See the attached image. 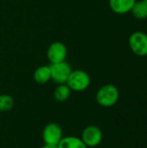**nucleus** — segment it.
I'll return each mask as SVG.
<instances>
[{"label":"nucleus","instance_id":"nucleus-15","mask_svg":"<svg viewBox=\"0 0 147 148\" xmlns=\"http://www.w3.org/2000/svg\"><path fill=\"white\" fill-rule=\"evenodd\" d=\"M142 1H143V3L147 6V0H142Z\"/></svg>","mask_w":147,"mask_h":148},{"label":"nucleus","instance_id":"nucleus-14","mask_svg":"<svg viewBox=\"0 0 147 148\" xmlns=\"http://www.w3.org/2000/svg\"><path fill=\"white\" fill-rule=\"evenodd\" d=\"M41 148H58L57 145H52V144H45Z\"/></svg>","mask_w":147,"mask_h":148},{"label":"nucleus","instance_id":"nucleus-10","mask_svg":"<svg viewBox=\"0 0 147 148\" xmlns=\"http://www.w3.org/2000/svg\"><path fill=\"white\" fill-rule=\"evenodd\" d=\"M33 78L38 84H45L51 80V72L49 65H42L38 67L33 75Z\"/></svg>","mask_w":147,"mask_h":148},{"label":"nucleus","instance_id":"nucleus-3","mask_svg":"<svg viewBox=\"0 0 147 148\" xmlns=\"http://www.w3.org/2000/svg\"><path fill=\"white\" fill-rule=\"evenodd\" d=\"M131 50L138 56H147V34L142 31L132 33L128 39Z\"/></svg>","mask_w":147,"mask_h":148},{"label":"nucleus","instance_id":"nucleus-7","mask_svg":"<svg viewBox=\"0 0 147 148\" xmlns=\"http://www.w3.org/2000/svg\"><path fill=\"white\" fill-rule=\"evenodd\" d=\"M42 136L45 144L58 145V143L63 138V131L58 124L52 122L44 127Z\"/></svg>","mask_w":147,"mask_h":148},{"label":"nucleus","instance_id":"nucleus-9","mask_svg":"<svg viewBox=\"0 0 147 148\" xmlns=\"http://www.w3.org/2000/svg\"><path fill=\"white\" fill-rule=\"evenodd\" d=\"M57 147L58 148H88L81 138L74 135L63 136Z\"/></svg>","mask_w":147,"mask_h":148},{"label":"nucleus","instance_id":"nucleus-13","mask_svg":"<svg viewBox=\"0 0 147 148\" xmlns=\"http://www.w3.org/2000/svg\"><path fill=\"white\" fill-rule=\"evenodd\" d=\"M14 99L6 94L0 95V111L7 112L13 108L14 107Z\"/></svg>","mask_w":147,"mask_h":148},{"label":"nucleus","instance_id":"nucleus-4","mask_svg":"<svg viewBox=\"0 0 147 148\" xmlns=\"http://www.w3.org/2000/svg\"><path fill=\"white\" fill-rule=\"evenodd\" d=\"M81 139L88 147H96L102 141L103 133L99 127L89 125L83 129Z\"/></svg>","mask_w":147,"mask_h":148},{"label":"nucleus","instance_id":"nucleus-5","mask_svg":"<svg viewBox=\"0 0 147 148\" xmlns=\"http://www.w3.org/2000/svg\"><path fill=\"white\" fill-rule=\"evenodd\" d=\"M51 80L56 84H65L72 72V67L66 61L50 64Z\"/></svg>","mask_w":147,"mask_h":148},{"label":"nucleus","instance_id":"nucleus-2","mask_svg":"<svg viewBox=\"0 0 147 148\" xmlns=\"http://www.w3.org/2000/svg\"><path fill=\"white\" fill-rule=\"evenodd\" d=\"M91 83V78L89 75L81 69L72 70L66 84L71 89V91L82 92L88 88Z\"/></svg>","mask_w":147,"mask_h":148},{"label":"nucleus","instance_id":"nucleus-12","mask_svg":"<svg viewBox=\"0 0 147 148\" xmlns=\"http://www.w3.org/2000/svg\"><path fill=\"white\" fill-rule=\"evenodd\" d=\"M131 12L134 17L139 20H144L147 18V6L143 3L142 0L136 1Z\"/></svg>","mask_w":147,"mask_h":148},{"label":"nucleus","instance_id":"nucleus-11","mask_svg":"<svg viewBox=\"0 0 147 148\" xmlns=\"http://www.w3.org/2000/svg\"><path fill=\"white\" fill-rule=\"evenodd\" d=\"M71 95V89L68 86L65 84H58L57 87L54 90V99L58 102H64L66 101Z\"/></svg>","mask_w":147,"mask_h":148},{"label":"nucleus","instance_id":"nucleus-1","mask_svg":"<svg viewBox=\"0 0 147 148\" xmlns=\"http://www.w3.org/2000/svg\"><path fill=\"white\" fill-rule=\"evenodd\" d=\"M120 99V91L113 84H106L101 87L95 95L97 103L103 108H111L114 106Z\"/></svg>","mask_w":147,"mask_h":148},{"label":"nucleus","instance_id":"nucleus-6","mask_svg":"<svg viewBox=\"0 0 147 148\" xmlns=\"http://www.w3.org/2000/svg\"><path fill=\"white\" fill-rule=\"evenodd\" d=\"M68 49L66 45L62 42H52L47 49V58L50 64L59 63L66 61Z\"/></svg>","mask_w":147,"mask_h":148},{"label":"nucleus","instance_id":"nucleus-8","mask_svg":"<svg viewBox=\"0 0 147 148\" xmlns=\"http://www.w3.org/2000/svg\"><path fill=\"white\" fill-rule=\"evenodd\" d=\"M137 0H108L110 9L116 14L123 15L131 12Z\"/></svg>","mask_w":147,"mask_h":148}]
</instances>
